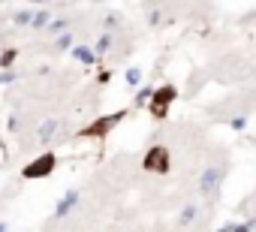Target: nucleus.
I'll return each instance as SVG.
<instances>
[{
    "instance_id": "6e6552de",
    "label": "nucleus",
    "mask_w": 256,
    "mask_h": 232,
    "mask_svg": "<svg viewBox=\"0 0 256 232\" xmlns=\"http://www.w3.org/2000/svg\"><path fill=\"white\" fill-rule=\"evenodd\" d=\"M72 58H76L78 64H84V66L96 64V54H94V48H88V46H72Z\"/></svg>"
},
{
    "instance_id": "39448f33",
    "label": "nucleus",
    "mask_w": 256,
    "mask_h": 232,
    "mask_svg": "<svg viewBox=\"0 0 256 232\" xmlns=\"http://www.w3.org/2000/svg\"><path fill=\"white\" fill-rule=\"evenodd\" d=\"M220 178H223V172H220L217 166H208V169L199 175V196H202L205 202H214V199H217Z\"/></svg>"
},
{
    "instance_id": "7ed1b4c3",
    "label": "nucleus",
    "mask_w": 256,
    "mask_h": 232,
    "mask_svg": "<svg viewBox=\"0 0 256 232\" xmlns=\"http://www.w3.org/2000/svg\"><path fill=\"white\" fill-rule=\"evenodd\" d=\"M142 169H145V172H154V175H169V169H172V154H169V148H166V145L148 148L145 157H142Z\"/></svg>"
},
{
    "instance_id": "a211bd4d",
    "label": "nucleus",
    "mask_w": 256,
    "mask_h": 232,
    "mask_svg": "<svg viewBox=\"0 0 256 232\" xmlns=\"http://www.w3.org/2000/svg\"><path fill=\"white\" fill-rule=\"evenodd\" d=\"M66 48H72V34L70 30L58 34V52H66Z\"/></svg>"
},
{
    "instance_id": "412c9836",
    "label": "nucleus",
    "mask_w": 256,
    "mask_h": 232,
    "mask_svg": "<svg viewBox=\"0 0 256 232\" xmlns=\"http://www.w3.org/2000/svg\"><path fill=\"white\" fill-rule=\"evenodd\" d=\"M229 226H232V223H223V226H220L217 232H229Z\"/></svg>"
},
{
    "instance_id": "aec40b11",
    "label": "nucleus",
    "mask_w": 256,
    "mask_h": 232,
    "mask_svg": "<svg viewBox=\"0 0 256 232\" xmlns=\"http://www.w3.org/2000/svg\"><path fill=\"white\" fill-rule=\"evenodd\" d=\"M10 82H16V72L4 70V76H0V84H10Z\"/></svg>"
},
{
    "instance_id": "dca6fc26",
    "label": "nucleus",
    "mask_w": 256,
    "mask_h": 232,
    "mask_svg": "<svg viewBox=\"0 0 256 232\" xmlns=\"http://www.w3.org/2000/svg\"><path fill=\"white\" fill-rule=\"evenodd\" d=\"M126 84H130V88H139V84H142V70H139V66H130V70H126Z\"/></svg>"
},
{
    "instance_id": "0eeeda50",
    "label": "nucleus",
    "mask_w": 256,
    "mask_h": 232,
    "mask_svg": "<svg viewBox=\"0 0 256 232\" xmlns=\"http://www.w3.org/2000/svg\"><path fill=\"white\" fill-rule=\"evenodd\" d=\"M58 127H60V124H58L54 118H52V121H42V124L36 127V139H40L42 145H46V142H52V139L58 136Z\"/></svg>"
},
{
    "instance_id": "f257e3e1",
    "label": "nucleus",
    "mask_w": 256,
    "mask_h": 232,
    "mask_svg": "<svg viewBox=\"0 0 256 232\" xmlns=\"http://www.w3.org/2000/svg\"><path fill=\"white\" fill-rule=\"evenodd\" d=\"M178 100V88L175 84H163V88H154V94H151V100H148V112H151V118L154 121H163L166 114H169V108H172V102Z\"/></svg>"
},
{
    "instance_id": "f03ea898",
    "label": "nucleus",
    "mask_w": 256,
    "mask_h": 232,
    "mask_svg": "<svg viewBox=\"0 0 256 232\" xmlns=\"http://www.w3.org/2000/svg\"><path fill=\"white\" fill-rule=\"evenodd\" d=\"M124 118H126V112H124V108H120V112H112V114H102V118H96V121L88 124L84 130H78L76 136H78V139H106V136H108Z\"/></svg>"
},
{
    "instance_id": "f3484780",
    "label": "nucleus",
    "mask_w": 256,
    "mask_h": 232,
    "mask_svg": "<svg viewBox=\"0 0 256 232\" xmlns=\"http://www.w3.org/2000/svg\"><path fill=\"white\" fill-rule=\"evenodd\" d=\"M16 58H18V52H16V48H6L4 54H0V66H4V70H10V66L16 64Z\"/></svg>"
},
{
    "instance_id": "9b49d317",
    "label": "nucleus",
    "mask_w": 256,
    "mask_h": 232,
    "mask_svg": "<svg viewBox=\"0 0 256 232\" xmlns=\"http://www.w3.org/2000/svg\"><path fill=\"white\" fill-rule=\"evenodd\" d=\"M30 18H34V10H16L12 12V24H18V28H28Z\"/></svg>"
},
{
    "instance_id": "4be33fe9",
    "label": "nucleus",
    "mask_w": 256,
    "mask_h": 232,
    "mask_svg": "<svg viewBox=\"0 0 256 232\" xmlns=\"http://www.w3.org/2000/svg\"><path fill=\"white\" fill-rule=\"evenodd\" d=\"M30 4H46V0H30Z\"/></svg>"
},
{
    "instance_id": "4468645a",
    "label": "nucleus",
    "mask_w": 256,
    "mask_h": 232,
    "mask_svg": "<svg viewBox=\"0 0 256 232\" xmlns=\"http://www.w3.org/2000/svg\"><path fill=\"white\" fill-rule=\"evenodd\" d=\"M151 94H154V88H139V94H136V108H145L148 106V100H151Z\"/></svg>"
},
{
    "instance_id": "1a4fd4ad",
    "label": "nucleus",
    "mask_w": 256,
    "mask_h": 232,
    "mask_svg": "<svg viewBox=\"0 0 256 232\" xmlns=\"http://www.w3.org/2000/svg\"><path fill=\"white\" fill-rule=\"evenodd\" d=\"M48 22H52V12H48V10H40V12L34 10V18H30V24H28V28H30V30H46V24H48Z\"/></svg>"
},
{
    "instance_id": "9d476101",
    "label": "nucleus",
    "mask_w": 256,
    "mask_h": 232,
    "mask_svg": "<svg viewBox=\"0 0 256 232\" xmlns=\"http://www.w3.org/2000/svg\"><path fill=\"white\" fill-rule=\"evenodd\" d=\"M196 214H199L196 202H187V205L181 208V214H178V226H190V223L196 220Z\"/></svg>"
},
{
    "instance_id": "f8f14e48",
    "label": "nucleus",
    "mask_w": 256,
    "mask_h": 232,
    "mask_svg": "<svg viewBox=\"0 0 256 232\" xmlns=\"http://www.w3.org/2000/svg\"><path fill=\"white\" fill-rule=\"evenodd\" d=\"M70 28V22L66 18H52L48 24H46V34H52V36H58V34H64Z\"/></svg>"
},
{
    "instance_id": "20e7f679",
    "label": "nucleus",
    "mask_w": 256,
    "mask_h": 232,
    "mask_svg": "<svg viewBox=\"0 0 256 232\" xmlns=\"http://www.w3.org/2000/svg\"><path fill=\"white\" fill-rule=\"evenodd\" d=\"M54 169H58V154H54V151H42L36 160H30V163L24 166L22 175H24L28 181H34V178H48Z\"/></svg>"
},
{
    "instance_id": "2eb2a0df",
    "label": "nucleus",
    "mask_w": 256,
    "mask_h": 232,
    "mask_svg": "<svg viewBox=\"0 0 256 232\" xmlns=\"http://www.w3.org/2000/svg\"><path fill=\"white\" fill-rule=\"evenodd\" d=\"M229 232H256V217H250V220H244V223H232Z\"/></svg>"
},
{
    "instance_id": "6ab92c4d",
    "label": "nucleus",
    "mask_w": 256,
    "mask_h": 232,
    "mask_svg": "<svg viewBox=\"0 0 256 232\" xmlns=\"http://www.w3.org/2000/svg\"><path fill=\"white\" fill-rule=\"evenodd\" d=\"M229 127H232V130H244V127H247V118H244V114H241V118H232Z\"/></svg>"
},
{
    "instance_id": "423d86ee",
    "label": "nucleus",
    "mask_w": 256,
    "mask_h": 232,
    "mask_svg": "<svg viewBox=\"0 0 256 232\" xmlns=\"http://www.w3.org/2000/svg\"><path fill=\"white\" fill-rule=\"evenodd\" d=\"M76 205H78V190H66V193L60 196L58 208H54V217H66V214H70Z\"/></svg>"
},
{
    "instance_id": "ddd939ff",
    "label": "nucleus",
    "mask_w": 256,
    "mask_h": 232,
    "mask_svg": "<svg viewBox=\"0 0 256 232\" xmlns=\"http://www.w3.org/2000/svg\"><path fill=\"white\" fill-rule=\"evenodd\" d=\"M108 46H112V34L106 30V34H102V36L96 40V48H94V54H96V60H102V54L108 52Z\"/></svg>"
}]
</instances>
